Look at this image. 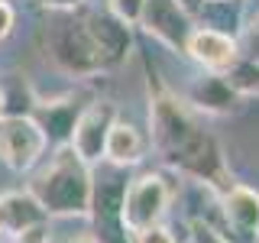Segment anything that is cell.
Listing matches in <instances>:
<instances>
[{
	"label": "cell",
	"mask_w": 259,
	"mask_h": 243,
	"mask_svg": "<svg viewBox=\"0 0 259 243\" xmlns=\"http://www.w3.org/2000/svg\"><path fill=\"white\" fill-rule=\"evenodd\" d=\"M149 143L165 166L194 178L217 198L233 185L221 140L204 130L188 101L168 88H156L149 94Z\"/></svg>",
	"instance_id": "cell-1"
},
{
	"label": "cell",
	"mask_w": 259,
	"mask_h": 243,
	"mask_svg": "<svg viewBox=\"0 0 259 243\" xmlns=\"http://www.w3.org/2000/svg\"><path fill=\"white\" fill-rule=\"evenodd\" d=\"M29 194L49 217H88L91 214L94 175L71 146H62L52 162L32 178Z\"/></svg>",
	"instance_id": "cell-2"
},
{
	"label": "cell",
	"mask_w": 259,
	"mask_h": 243,
	"mask_svg": "<svg viewBox=\"0 0 259 243\" xmlns=\"http://www.w3.org/2000/svg\"><path fill=\"white\" fill-rule=\"evenodd\" d=\"M46 52L52 65L65 75L88 78L104 71L101 52H97L91 32H88L81 10H59V16L49 23V32H46Z\"/></svg>",
	"instance_id": "cell-3"
},
{
	"label": "cell",
	"mask_w": 259,
	"mask_h": 243,
	"mask_svg": "<svg viewBox=\"0 0 259 243\" xmlns=\"http://www.w3.org/2000/svg\"><path fill=\"white\" fill-rule=\"evenodd\" d=\"M46 130L36 124V117L23 113H0V159L13 172H29L46 152Z\"/></svg>",
	"instance_id": "cell-4"
},
{
	"label": "cell",
	"mask_w": 259,
	"mask_h": 243,
	"mask_svg": "<svg viewBox=\"0 0 259 243\" xmlns=\"http://www.w3.org/2000/svg\"><path fill=\"white\" fill-rule=\"evenodd\" d=\"M168 201H172V185L159 172H146L140 178H133V182H126V191H123L126 230L136 233L149 224H159L168 211Z\"/></svg>",
	"instance_id": "cell-5"
},
{
	"label": "cell",
	"mask_w": 259,
	"mask_h": 243,
	"mask_svg": "<svg viewBox=\"0 0 259 243\" xmlns=\"http://www.w3.org/2000/svg\"><path fill=\"white\" fill-rule=\"evenodd\" d=\"M185 55L191 62H198L204 71H221V75H230L243 62L240 39L233 32H224L214 26H194L188 43H185Z\"/></svg>",
	"instance_id": "cell-6"
},
{
	"label": "cell",
	"mask_w": 259,
	"mask_h": 243,
	"mask_svg": "<svg viewBox=\"0 0 259 243\" xmlns=\"http://www.w3.org/2000/svg\"><path fill=\"white\" fill-rule=\"evenodd\" d=\"M113 120H117V107H113L110 101H94V104H88L84 110H78V120H75V127H71L68 146L88 162V166L104 159V143H107V133H110Z\"/></svg>",
	"instance_id": "cell-7"
},
{
	"label": "cell",
	"mask_w": 259,
	"mask_h": 243,
	"mask_svg": "<svg viewBox=\"0 0 259 243\" xmlns=\"http://www.w3.org/2000/svg\"><path fill=\"white\" fill-rule=\"evenodd\" d=\"M136 26H143L149 36H156L159 43H165L175 52H185V43H188V36L194 29V20L178 0H146Z\"/></svg>",
	"instance_id": "cell-8"
},
{
	"label": "cell",
	"mask_w": 259,
	"mask_h": 243,
	"mask_svg": "<svg viewBox=\"0 0 259 243\" xmlns=\"http://www.w3.org/2000/svg\"><path fill=\"white\" fill-rule=\"evenodd\" d=\"M88 23V32H91L97 52H101L104 68H117V65L126 62L130 49H133V32L123 20H117L110 10H81Z\"/></svg>",
	"instance_id": "cell-9"
},
{
	"label": "cell",
	"mask_w": 259,
	"mask_h": 243,
	"mask_svg": "<svg viewBox=\"0 0 259 243\" xmlns=\"http://www.w3.org/2000/svg\"><path fill=\"white\" fill-rule=\"evenodd\" d=\"M243 94L237 85L230 81V75H221V71H204L194 85L188 88V107L210 113V117H227V113H237L243 104Z\"/></svg>",
	"instance_id": "cell-10"
},
{
	"label": "cell",
	"mask_w": 259,
	"mask_h": 243,
	"mask_svg": "<svg viewBox=\"0 0 259 243\" xmlns=\"http://www.w3.org/2000/svg\"><path fill=\"white\" fill-rule=\"evenodd\" d=\"M221 211L227 224L240 233V237H256L259 233V191L249 185H237L221 194Z\"/></svg>",
	"instance_id": "cell-11"
},
{
	"label": "cell",
	"mask_w": 259,
	"mask_h": 243,
	"mask_svg": "<svg viewBox=\"0 0 259 243\" xmlns=\"http://www.w3.org/2000/svg\"><path fill=\"white\" fill-rule=\"evenodd\" d=\"M146 136L143 130L136 124H130V120H113L110 124V133H107V143H104V159L110 162V166L117 169H130L136 166V162L146 159Z\"/></svg>",
	"instance_id": "cell-12"
},
{
	"label": "cell",
	"mask_w": 259,
	"mask_h": 243,
	"mask_svg": "<svg viewBox=\"0 0 259 243\" xmlns=\"http://www.w3.org/2000/svg\"><path fill=\"white\" fill-rule=\"evenodd\" d=\"M0 217H4V233H20V230H29V227H42L46 224V211L36 198L26 191V194H4L0 198Z\"/></svg>",
	"instance_id": "cell-13"
},
{
	"label": "cell",
	"mask_w": 259,
	"mask_h": 243,
	"mask_svg": "<svg viewBox=\"0 0 259 243\" xmlns=\"http://www.w3.org/2000/svg\"><path fill=\"white\" fill-rule=\"evenodd\" d=\"M75 120H78V110L71 104H49V107H39L36 124L46 130V140H68Z\"/></svg>",
	"instance_id": "cell-14"
},
{
	"label": "cell",
	"mask_w": 259,
	"mask_h": 243,
	"mask_svg": "<svg viewBox=\"0 0 259 243\" xmlns=\"http://www.w3.org/2000/svg\"><path fill=\"white\" fill-rule=\"evenodd\" d=\"M240 52H243V62L249 65H259V10L246 20L243 26V39H240Z\"/></svg>",
	"instance_id": "cell-15"
},
{
	"label": "cell",
	"mask_w": 259,
	"mask_h": 243,
	"mask_svg": "<svg viewBox=\"0 0 259 243\" xmlns=\"http://www.w3.org/2000/svg\"><path fill=\"white\" fill-rule=\"evenodd\" d=\"M230 81L240 88L243 94H259V65H249V62H240L237 68L230 71Z\"/></svg>",
	"instance_id": "cell-16"
},
{
	"label": "cell",
	"mask_w": 259,
	"mask_h": 243,
	"mask_svg": "<svg viewBox=\"0 0 259 243\" xmlns=\"http://www.w3.org/2000/svg\"><path fill=\"white\" fill-rule=\"evenodd\" d=\"M143 7H146V0H107V10L117 16V20H123L126 26H136V23H140Z\"/></svg>",
	"instance_id": "cell-17"
},
{
	"label": "cell",
	"mask_w": 259,
	"mask_h": 243,
	"mask_svg": "<svg viewBox=\"0 0 259 243\" xmlns=\"http://www.w3.org/2000/svg\"><path fill=\"white\" fill-rule=\"evenodd\" d=\"M133 243H178V240H175V233L159 221V224H149V227H143V230H136Z\"/></svg>",
	"instance_id": "cell-18"
},
{
	"label": "cell",
	"mask_w": 259,
	"mask_h": 243,
	"mask_svg": "<svg viewBox=\"0 0 259 243\" xmlns=\"http://www.w3.org/2000/svg\"><path fill=\"white\" fill-rule=\"evenodd\" d=\"M191 243H230L221 230H214L207 221H194L191 224Z\"/></svg>",
	"instance_id": "cell-19"
},
{
	"label": "cell",
	"mask_w": 259,
	"mask_h": 243,
	"mask_svg": "<svg viewBox=\"0 0 259 243\" xmlns=\"http://www.w3.org/2000/svg\"><path fill=\"white\" fill-rule=\"evenodd\" d=\"M46 237H49V230H46V224H42V227H29V230L13 233L10 243H46Z\"/></svg>",
	"instance_id": "cell-20"
},
{
	"label": "cell",
	"mask_w": 259,
	"mask_h": 243,
	"mask_svg": "<svg viewBox=\"0 0 259 243\" xmlns=\"http://www.w3.org/2000/svg\"><path fill=\"white\" fill-rule=\"evenodd\" d=\"M46 243H97L94 240V233H88V230H81V233H49Z\"/></svg>",
	"instance_id": "cell-21"
},
{
	"label": "cell",
	"mask_w": 259,
	"mask_h": 243,
	"mask_svg": "<svg viewBox=\"0 0 259 243\" xmlns=\"http://www.w3.org/2000/svg\"><path fill=\"white\" fill-rule=\"evenodd\" d=\"M13 29V7L7 0H0V39H7Z\"/></svg>",
	"instance_id": "cell-22"
},
{
	"label": "cell",
	"mask_w": 259,
	"mask_h": 243,
	"mask_svg": "<svg viewBox=\"0 0 259 243\" xmlns=\"http://www.w3.org/2000/svg\"><path fill=\"white\" fill-rule=\"evenodd\" d=\"M39 4L52 7V10H78V7H81V0H39Z\"/></svg>",
	"instance_id": "cell-23"
},
{
	"label": "cell",
	"mask_w": 259,
	"mask_h": 243,
	"mask_svg": "<svg viewBox=\"0 0 259 243\" xmlns=\"http://www.w3.org/2000/svg\"><path fill=\"white\" fill-rule=\"evenodd\" d=\"M178 4H182L185 10H188V16H191V20H194V16L201 13V7H204V0H178Z\"/></svg>",
	"instance_id": "cell-24"
},
{
	"label": "cell",
	"mask_w": 259,
	"mask_h": 243,
	"mask_svg": "<svg viewBox=\"0 0 259 243\" xmlns=\"http://www.w3.org/2000/svg\"><path fill=\"white\" fill-rule=\"evenodd\" d=\"M0 113H4V94H0Z\"/></svg>",
	"instance_id": "cell-25"
},
{
	"label": "cell",
	"mask_w": 259,
	"mask_h": 243,
	"mask_svg": "<svg viewBox=\"0 0 259 243\" xmlns=\"http://www.w3.org/2000/svg\"><path fill=\"white\" fill-rule=\"evenodd\" d=\"M0 233H4V217H0Z\"/></svg>",
	"instance_id": "cell-26"
},
{
	"label": "cell",
	"mask_w": 259,
	"mask_h": 243,
	"mask_svg": "<svg viewBox=\"0 0 259 243\" xmlns=\"http://www.w3.org/2000/svg\"><path fill=\"white\" fill-rule=\"evenodd\" d=\"M253 243H259V233H256V237H253Z\"/></svg>",
	"instance_id": "cell-27"
},
{
	"label": "cell",
	"mask_w": 259,
	"mask_h": 243,
	"mask_svg": "<svg viewBox=\"0 0 259 243\" xmlns=\"http://www.w3.org/2000/svg\"><path fill=\"white\" fill-rule=\"evenodd\" d=\"M204 4H214V0H204Z\"/></svg>",
	"instance_id": "cell-28"
}]
</instances>
